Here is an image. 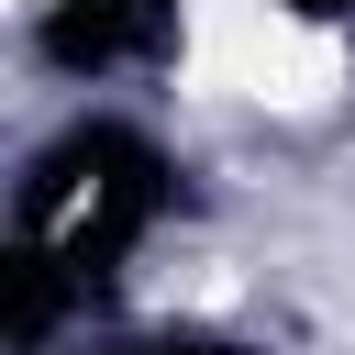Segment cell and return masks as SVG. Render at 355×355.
Instances as JSON below:
<instances>
[{
  "label": "cell",
  "instance_id": "6da1fadb",
  "mask_svg": "<svg viewBox=\"0 0 355 355\" xmlns=\"http://www.w3.org/2000/svg\"><path fill=\"white\" fill-rule=\"evenodd\" d=\"M166 211H178V155H166V133H155L144 111H122V100H78V111L22 155V178H11V222H33V233L89 277V300L122 288V266L166 233Z\"/></svg>",
  "mask_w": 355,
  "mask_h": 355
},
{
  "label": "cell",
  "instance_id": "7a4b0ae2",
  "mask_svg": "<svg viewBox=\"0 0 355 355\" xmlns=\"http://www.w3.org/2000/svg\"><path fill=\"white\" fill-rule=\"evenodd\" d=\"M22 55L55 89H122L189 55V0H33Z\"/></svg>",
  "mask_w": 355,
  "mask_h": 355
},
{
  "label": "cell",
  "instance_id": "3957f363",
  "mask_svg": "<svg viewBox=\"0 0 355 355\" xmlns=\"http://www.w3.org/2000/svg\"><path fill=\"white\" fill-rule=\"evenodd\" d=\"M89 277L33 233V222H11L0 211V355H67L78 333H89Z\"/></svg>",
  "mask_w": 355,
  "mask_h": 355
},
{
  "label": "cell",
  "instance_id": "277c9868",
  "mask_svg": "<svg viewBox=\"0 0 355 355\" xmlns=\"http://www.w3.org/2000/svg\"><path fill=\"white\" fill-rule=\"evenodd\" d=\"M133 355H266L255 333H233V322H155V333H122Z\"/></svg>",
  "mask_w": 355,
  "mask_h": 355
},
{
  "label": "cell",
  "instance_id": "5b68a950",
  "mask_svg": "<svg viewBox=\"0 0 355 355\" xmlns=\"http://www.w3.org/2000/svg\"><path fill=\"white\" fill-rule=\"evenodd\" d=\"M277 22H300V33H355V0H266Z\"/></svg>",
  "mask_w": 355,
  "mask_h": 355
},
{
  "label": "cell",
  "instance_id": "8992f818",
  "mask_svg": "<svg viewBox=\"0 0 355 355\" xmlns=\"http://www.w3.org/2000/svg\"><path fill=\"white\" fill-rule=\"evenodd\" d=\"M67 355H133V344H122V333H111V344H67Z\"/></svg>",
  "mask_w": 355,
  "mask_h": 355
}]
</instances>
